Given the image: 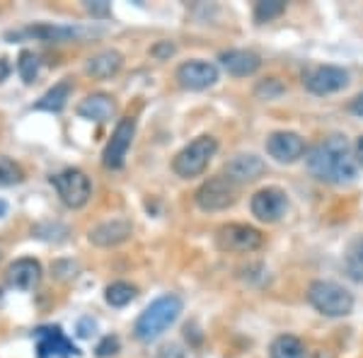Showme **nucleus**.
<instances>
[{"mask_svg": "<svg viewBox=\"0 0 363 358\" xmlns=\"http://www.w3.org/2000/svg\"><path fill=\"white\" fill-rule=\"evenodd\" d=\"M308 172L327 184H351L359 177V162L347 136L335 133L306 152Z\"/></svg>", "mask_w": 363, "mask_h": 358, "instance_id": "1", "label": "nucleus"}, {"mask_svg": "<svg viewBox=\"0 0 363 358\" xmlns=\"http://www.w3.org/2000/svg\"><path fill=\"white\" fill-rule=\"evenodd\" d=\"M182 313H184V301H182L177 293H165V296L155 298L138 315L136 325H133V337L143 344L155 342V339H160L179 320Z\"/></svg>", "mask_w": 363, "mask_h": 358, "instance_id": "2", "label": "nucleus"}, {"mask_svg": "<svg viewBox=\"0 0 363 358\" xmlns=\"http://www.w3.org/2000/svg\"><path fill=\"white\" fill-rule=\"evenodd\" d=\"M308 303L325 317H347L354 313V293L337 281L318 279L308 286Z\"/></svg>", "mask_w": 363, "mask_h": 358, "instance_id": "3", "label": "nucleus"}, {"mask_svg": "<svg viewBox=\"0 0 363 358\" xmlns=\"http://www.w3.org/2000/svg\"><path fill=\"white\" fill-rule=\"evenodd\" d=\"M218 152V140L213 136H199L191 140L189 145H184L172 160L174 174L182 179H194L199 174L206 172L208 162L216 157Z\"/></svg>", "mask_w": 363, "mask_h": 358, "instance_id": "4", "label": "nucleus"}, {"mask_svg": "<svg viewBox=\"0 0 363 358\" xmlns=\"http://www.w3.org/2000/svg\"><path fill=\"white\" fill-rule=\"evenodd\" d=\"M216 245L228 254H250L264 245V235L245 223H225L216 230Z\"/></svg>", "mask_w": 363, "mask_h": 358, "instance_id": "5", "label": "nucleus"}, {"mask_svg": "<svg viewBox=\"0 0 363 358\" xmlns=\"http://www.w3.org/2000/svg\"><path fill=\"white\" fill-rule=\"evenodd\" d=\"M51 184H54L58 198H61L68 208H83L92 196L90 177H87L83 169H75V167L63 169V172L51 177Z\"/></svg>", "mask_w": 363, "mask_h": 358, "instance_id": "6", "label": "nucleus"}, {"mask_svg": "<svg viewBox=\"0 0 363 358\" xmlns=\"http://www.w3.org/2000/svg\"><path fill=\"white\" fill-rule=\"evenodd\" d=\"M238 189L240 186L233 184L230 179H225L223 174H218V177H211L199 186L194 201L206 213H218V211L230 208L238 201Z\"/></svg>", "mask_w": 363, "mask_h": 358, "instance_id": "7", "label": "nucleus"}, {"mask_svg": "<svg viewBox=\"0 0 363 358\" xmlns=\"http://www.w3.org/2000/svg\"><path fill=\"white\" fill-rule=\"evenodd\" d=\"M289 206H291L289 194L281 189V186H264L250 201L252 216L262 223H279L289 213Z\"/></svg>", "mask_w": 363, "mask_h": 358, "instance_id": "8", "label": "nucleus"}, {"mask_svg": "<svg viewBox=\"0 0 363 358\" xmlns=\"http://www.w3.org/2000/svg\"><path fill=\"white\" fill-rule=\"evenodd\" d=\"M133 136H136V119L126 116L116 124L112 138L107 140L102 150V165L107 169H121L126 162V155L131 150V143H133Z\"/></svg>", "mask_w": 363, "mask_h": 358, "instance_id": "9", "label": "nucleus"}, {"mask_svg": "<svg viewBox=\"0 0 363 358\" xmlns=\"http://www.w3.org/2000/svg\"><path fill=\"white\" fill-rule=\"evenodd\" d=\"M303 85L313 95H335L349 85V73L339 66H313L303 73Z\"/></svg>", "mask_w": 363, "mask_h": 358, "instance_id": "10", "label": "nucleus"}, {"mask_svg": "<svg viewBox=\"0 0 363 358\" xmlns=\"http://www.w3.org/2000/svg\"><path fill=\"white\" fill-rule=\"evenodd\" d=\"M267 152L281 165H294L301 157H306V138L296 131H274L267 138Z\"/></svg>", "mask_w": 363, "mask_h": 358, "instance_id": "11", "label": "nucleus"}, {"mask_svg": "<svg viewBox=\"0 0 363 358\" xmlns=\"http://www.w3.org/2000/svg\"><path fill=\"white\" fill-rule=\"evenodd\" d=\"M90 34V29L73 27V25H34L22 32H8V39H42L46 44H66V42H80Z\"/></svg>", "mask_w": 363, "mask_h": 358, "instance_id": "12", "label": "nucleus"}, {"mask_svg": "<svg viewBox=\"0 0 363 358\" xmlns=\"http://www.w3.org/2000/svg\"><path fill=\"white\" fill-rule=\"evenodd\" d=\"M177 83L184 87V90L191 92H201L208 90L218 83V66L208 61H201V58H194V61H184L177 68Z\"/></svg>", "mask_w": 363, "mask_h": 358, "instance_id": "13", "label": "nucleus"}, {"mask_svg": "<svg viewBox=\"0 0 363 358\" xmlns=\"http://www.w3.org/2000/svg\"><path fill=\"white\" fill-rule=\"evenodd\" d=\"M264 172H267V162L259 155H255V152H238L223 167V177L230 179L235 186L252 184V181H257Z\"/></svg>", "mask_w": 363, "mask_h": 358, "instance_id": "14", "label": "nucleus"}, {"mask_svg": "<svg viewBox=\"0 0 363 358\" xmlns=\"http://www.w3.org/2000/svg\"><path fill=\"white\" fill-rule=\"evenodd\" d=\"M37 339V351L39 358H73L80 356V351L75 349L73 342H68L66 334L61 332V327H39L34 332Z\"/></svg>", "mask_w": 363, "mask_h": 358, "instance_id": "15", "label": "nucleus"}, {"mask_svg": "<svg viewBox=\"0 0 363 358\" xmlns=\"http://www.w3.org/2000/svg\"><path fill=\"white\" fill-rule=\"evenodd\" d=\"M131 235H133L131 220L114 218V220H104L92 228L90 235H87V240H90L95 247H119V245H124L126 240H131Z\"/></svg>", "mask_w": 363, "mask_h": 358, "instance_id": "16", "label": "nucleus"}, {"mask_svg": "<svg viewBox=\"0 0 363 358\" xmlns=\"http://www.w3.org/2000/svg\"><path fill=\"white\" fill-rule=\"evenodd\" d=\"M5 279H8V286L15 291H34L42 281V264L37 259H29V257H22V259H15L5 272Z\"/></svg>", "mask_w": 363, "mask_h": 358, "instance_id": "17", "label": "nucleus"}, {"mask_svg": "<svg viewBox=\"0 0 363 358\" xmlns=\"http://www.w3.org/2000/svg\"><path fill=\"white\" fill-rule=\"evenodd\" d=\"M218 61L225 73L235 75V78H247V75H255L257 70L262 68V58L257 56L255 51H247V49L223 51Z\"/></svg>", "mask_w": 363, "mask_h": 358, "instance_id": "18", "label": "nucleus"}, {"mask_svg": "<svg viewBox=\"0 0 363 358\" xmlns=\"http://www.w3.org/2000/svg\"><path fill=\"white\" fill-rule=\"evenodd\" d=\"M78 114L87 121H95V124H107L116 114V102L112 95L95 92V95L85 97L83 102L78 104Z\"/></svg>", "mask_w": 363, "mask_h": 358, "instance_id": "19", "label": "nucleus"}, {"mask_svg": "<svg viewBox=\"0 0 363 358\" xmlns=\"http://www.w3.org/2000/svg\"><path fill=\"white\" fill-rule=\"evenodd\" d=\"M121 66H124V56H121L116 49H107V51H99V54L87 58L85 73L95 80H109L119 73Z\"/></svg>", "mask_w": 363, "mask_h": 358, "instance_id": "20", "label": "nucleus"}, {"mask_svg": "<svg viewBox=\"0 0 363 358\" xmlns=\"http://www.w3.org/2000/svg\"><path fill=\"white\" fill-rule=\"evenodd\" d=\"M269 358H308V349L294 334H279L269 346Z\"/></svg>", "mask_w": 363, "mask_h": 358, "instance_id": "21", "label": "nucleus"}, {"mask_svg": "<svg viewBox=\"0 0 363 358\" xmlns=\"http://www.w3.org/2000/svg\"><path fill=\"white\" fill-rule=\"evenodd\" d=\"M70 92H73V83H70V80H61V83L54 85L51 90H46L34 107L42 111H61L68 104Z\"/></svg>", "mask_w": 363, "mask_h": 358, "instance_id": "22", "label": "nucleus"}, {"mask_svg": "<svg viewBox=\"0 0 363 358\" xmlns=\"http://www.w3.org/2000/svg\"><path fill=\"white\" fill-rule=\"evenodd\" d=\"M136 296H138L136 286L126 284V281H114V284H109L104 289V301H107V305H112V308H126Z\"/></svg>", "mask_w": 363, "mask_h": 358, "instance_id": "23", "label": "nucleus"}, {"mask_svg": "<svg viewBox=\"0 0 363 358\" xmlns=\"http://www.w3.org/2000/svg\"><path fill=\"white\" fill-rule=\"evenodd\" d=\"M344 267H347V274L354 281H363V235H359V237L349 245Z\"/></svg>", "mask_w": 363, "mask_h": 358, "instance_id": "24", "label": "nucleus"}, {"mask_svg": "<svg viewBox=\"0 0 363 358\" xmlns=\"http://www.w3.org/2000/svg\"><path fill=\"white\" fill-rule=\"evenodd\" d=\"M39 68H42V61H39V56L34 51H22L20 58H17V73L27 85H32L37 80Z\"/></svg>", "mask_w": 363, "mask_h": 358, "instance_id": "25", "label": "nucleus"}, {"mask_svg": "<svg viewBox=\"0 0 363 358\" xmlns=\"http://www.w3.org/2000/svg\"><path fill=\"white\" fill-rule=\"evenodd\" d=\"M22 181H25V172H22V167L17 165L15 160H10V157L0 155V189L22 184Z\"/></svg>", "mask_w": 363, "mask_h": 358, "instance_id": "26", "label": "nucleus"}, {"mask_svg": "<svg viewBox=\"0 0 363 358\" xmlns=\"http://www.w3.org/2000/svg\"><path fill=\"white\" fill-rule=\"evenodd\" d=\"M284 13H286L284 0H259V3L255 5V20L259 22V25L277 20V17H281Z\"/></svg>", "mask_w": 363, "mask_h": 358, "instance_id": "27", "label": "nucleus"}, {"mask_svg": "<svg viewBox=\"0 0 363 358\" xmlns=\"http://www.w3.org/2000/svg\"><path fill=\"white\" fill-rule=\"evenodd\" d=\"M68 228L61 225V223H39V225L32 228V235L39 240H46V242H63L68 240Z\"/></svg>", "mask_w": 363, "mask_h": 358, "instance_id": "28", "label": "nucleus"}, {"mask_svg": "<svg viewBox=\"0 0 363 358\" xmlns=\"http://www.w3.org/2000/svg\"><path fill=\"white\" fill-rule=\"evenodd\" d=\"M284 90H286V87L281 85V80H279V78H267L264 83L257 85L255 95H257V97H262V99H274V97H279Z\"/></svg>", "mask_w": 363, "mask_h": 358, "instance_id": "29", "label": "nucleus"}, {"mask_svg": "<svg viewBox=\"0 0 363 358\" xmlns=\"http://www.w3.org/2000/svg\"><path fill=\"white\" fill-rule=\"evenodd\" d=\"M119 337H112V334H109V337H104L102 342L97 344V356L99 358H109V356H114L116 351H119Z\"/></svg>", "mask_w": 363, "mask_h": 358, "instance_id": "30", "label": "nucleus"}, {"mask_svg": "<svg viewBox=\"0 0 363 358\" xmlns=\"http://www.w3.org/2000/svg\"><path fill=\"white\" fill-rule=\"evenodd\" d=\"M85 10L90 13L92 17H109L112 15V8H109V3L107 0H87L85 3Z\"/></svg>", "mask_w": 363, "mask_h": 358, "instance_id": "31", "label": "nucleus"}, {"mask_svg": "<svg viewBox=\"0 0 363 358\" xmlns=\"http://www.w3.org/2000/svg\"><path fill=\"white\" fill-rule=\"evenodd\" d=\"M153 358H191V356H189V351H186L184 346H179V344H165Z\"/></svg>", "mask_w": 363, "mask_h": 358, "instance_id": "32", "label": "nucleus"}, {"mask_svg": "<svg viewBox=\"0 0 363 358\" xmlns=\"http://www.w3.org/2000/svg\"><path fill=\"white\" fill-rule=\"evenodd\" d=\"M150 54H153L157 61H167V58L174 54V44L172 42H160V44H155L153 49H150Z\"/></svg>", "mask_w": 363, "mask_h": 358, "instance_id": "33", "label": "nucleus"}, {"mask_svg": "<svg viewBox=\"0 0 363 358\" xmlns=\"http://www.w3.org/2000/svg\"><path fill=\"white\" fill-rule=\"evenodd\" d=\"M95 330H97V322L92 320V317H83V320L78 322V337L90 339L92 334H95Z\"/></svg>", "mask_w": 363, "mask_h": 358, "instance_id": "34", "label": "nucleus"}, {"mask_svg": "<svg viewBox=\"0 0 363 358\" xmlns=\"http://www.w3.org/2000/svg\"><path fill=\"white\" fill-rule=\"evenodd\" d=\"M354 157L359 162V167H363V136L356 138V145H354Z\"/></svg>", "mask_w": 363, "mask_h": 358, "instance_id": "35", "label": "nucleus"}, {"mask_svg": "<svg viewBox=\"0 0 363 358\" xmlns=\"http://www.w3.org/2000/svg\"><path fill=\"white\" fill-rule=\"evenodd\" d=\"M351 111H354L356 116H361V119H363V92L354 99V102H351Z\"/></svg>", "mask_w": 363, "mask_h": 358, "instance_id": "36", "label": "nucleus"}, {"mask_svg": "<svg viewBox=\"0 0 363 358\" xmlns=\"http://www.w3.org/2000/svg\"><path fill=\"white\" fill-rule=\"evenodd\" d=\"M8 75H10V63L5 61V58H0V83H3Z\"/></svg>", "mask_w": 363, "mask_h": 358, "instance_id": "37", "label": "nucleus"}, {"mask_svg": "<svg viewBox=\"0 0 363 358\" xmlns=\"http://www.w3.org/2000/svg\"><path fill=\"white\" fill-rule=\"evenodd\" d=\"M310 358H335V354L332 351H327V349H318V351H313V356Z\"/></svg>", "mask_w": 363, "mask_h": 358, "instance_id": "38", "label": "nucleus"}, {"mask_svg": "<svg viewBox=\"0 0 363 358\" xmlns=\"http://www.w3.org/2000/svg\"><path fill=\"white\" fill-rule=\"evenodd\" d=\"M5 213H8V203H5V201H0V218H3Z\"/></svg>", "mask_w": 363, "mask_h": 358, "instance_id": "39", "label": "nucleus"}, {"mask_svg": "<svg viewBox=\"0 0 363 358\" xmlns=\"http://www.w3.org/2000/svg\"><path fill=\"white\" fill-rule=\"evenodd\" d=\"M0 257H3V247H0Z\"/></svg>", "mask_w": 363, "mask_h": 358, "instance_id": "40", "label": "nucleus"}]
</instances>
